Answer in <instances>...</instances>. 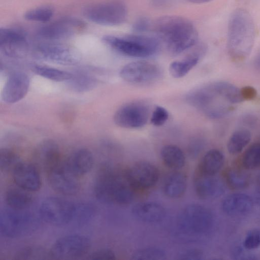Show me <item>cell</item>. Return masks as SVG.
<instances>
[{
	"instance_id": "cell-47",
	"label": "cell",
	"mask_w": 260,
	"mask_h": 260,
	"mask_svg": "<svg viewBox=\"0 0 260 260\" xmlns=\"http://www.w3.org/2000/svg\"><path fill=\"white\" fill-rule=\"evenodd\" d=\"M188 1L196 4H201V3H205L208 2H210L212 0H188Z\"/></svg>"
},
{
	"instance_id": "cell-39",
	"label": "cell",
	"mask_w": 260,
	"mask_h": 260,
	"mask_svg": "<svg viewBox=\"0 0 260 260\" xmlns=\"http://www.w3.org/2000/svg\"><path fill=\"white\" fill-rule=\"evenodd\" d=\"M243 244L244 247L248 250L258 248L260 245V231L257 229L249 231L244 238Z\"/></svg>"
},
{
	"instance_id": "cell-1",
	"label": "cell",
	"mask_w": 260,
	"mask_h": 260,
	"mask_svg": "<svg viewBox=\"0 0 260 260\" xmlns=\"http://www.w3.org/2000/svg\"><path fill=\"white\" fill-rule=\"evenodd\" d=\"M151 29L165 44L168 50L178 54L194 45L198 31L189 20L182 16L167 15L157 18Z\"/></svg>"
},
{
	"instance_id": "cell-10",
	"label": "cell",
	"mask_w": 260,
	"mask_h": 260,
	"mask_svg": "<svg viewBox=\"0 0 260 260\" xmlns=\"http://www.w3.org/2000/svg\"><path fill=\"white\" fill-rule=\"evenodd\" d=\"M180 224L185 231L191 233L201 234L212 227L213 218L210 211L205 207L192 204L185 208L179 218Z\"/></svg>"
},
{
	"instance_id": "cell-26",
	"label": "cell",
	"mask_w": 260,
	"mask_h": 260,
	"mask_svg": "<svg viewBox=\"0 0 260 260\" xmlns=\"http://www.w3.org/2000/svg\"><path fill=\"white\" fill-rule=\"evenodd\" d=\"M204 50L198 51L181 60L172 62L170 64L169 69L171 76L175 78H180L185 76L198 64Z\"/></svg>"
},
{
	"instance_id": "cell-23",
	"label": "cell",
	"mask_w": 260,
	"mask_h": 260,
	"mask_svg": "<svg viewBox=\"0 0 260 260\" xmlns=\"http://www.w3.org/2000/svg\"><path fill=\"white\" fill-rule=\"evenodd\" d=\"M40 55L46 59L63 64L76 62L77 57L66 47L57 44L44 43L37 47Z\"/></svg>"
},
{
	"instance_id": "cell-7",
	"label": "cell",
	"mask_w": 260,
	"mask_h": 260,
	"mask_svg": "<svg viewBox=\"0 0 260 260\" xmlns=\"http://www.w3.org/2000/svg\"><path fill=\"white\" fill-rule=\"evenodd\" d=\"M77 205L64 199L50 197L41 203L39 213L46 222L56 225L68 223L74 219Z\"/></svg>"
},
{
	"instance_id": "cell-19",
	"label": "cell",
	"mask_w": 260,
	"mask_h": 260,
	"mask_svg": "<svg viewBox=\"0 0 260 260\" xmlns=\"http://www.w3.org/2000/svg\"><path fill=\"white\" fill-rule=\"evenodd\" d=\"M253 205V201L249 196L242 193H233L224 198L221 208L225 214L239 217L248 214Z\"/></svg>"
},
{
	"instance_id": "cell-25",
	"label": "cell",
	"mask_w": 260,
	"mask_h": 260,
	"mask_svg": "<svg viewBox=\"0 0 260 260\" xmlns=\"http://www.w3.org/2000/svg\"><path fill=\"white\" fill-rule=\"evenodd\" d=\"M224 162V155L220 150L211 149L203 157L199 167V173L206 175H215L222 168Z\"/></svg>"
},
{
	"instance_id": "cell-12",
	"label": "cell",
	"mask_w": 260,
	"mask_h": 260,
	"mask_svg": "<svg viewBox=\"0 0 260 260\" xmlns=\"http://www.w3.org/2000/svg\"><path fill=\"white\" fill-rule=\"evenodd\" d=\"M11 209L2 212L0 217V231L10 237H19L27 234L35 226L31 215Z\"/></svg>"
},
{
	"instance_id": "cell-3",
	"label": "cell",
	"mask_w": 260,
	"mask_h": 260,
	"mask_svg": "<svg viewBox=\"0 0 260 260\" xmlns=\"http://www.w3.org/2000/svg\"><path fill=\"white\" fill-rule=\"evenodd\" d=\"M135 190L125 171L119 172L107 168L100 171L94 185L96 198L105 203L129 204L134 198Z\"/></svg>"
},
{
	"instance_id": "cell-42",
	"label": "cell",
	"mask_w": 260,
	"mask_h": 260,
	"mask_svg": "<svg viewBox=\"0 0 260 260\" xmlns=\"http://www.w3.org/2000/svg\"><path fill=\"white\" fill-rule=\"evenodd\" d=\"M152 23L147 18L142 17L137 20L134 23L133 28L137 32H142L151 29Z\"/></svg>"
},
{
	"instance_id": "cell-2",
	"label": "cell",
	"mask_w": 260,
	"mask_h": 260,
	"mask_svg": "<svg viewBox=\"0 0 260 260\" xmlns=\"http://www.w3.org/2000/svg\"><path fill=\"white\" fill-rule=\"evenodd\" d=\"M255 38L253 20L246 10H236L230 17L227 49L231 57L236 61L245 59L250 54Z\"/></svg>"
},
{
	"instance_id": "cell-48",
	"label": "cell",
	"mask_w": 260,
	"mask_h": 260,
	"mask_svg": "<svg viewBox=\"0 0 260 260\" xmlns=\"http://www.w3.org/2000/svg\"><path fill=\"white\" fill-rule=\"evenodd\" d=\"M257 182L258 187H259V188H260V174L258 176Z\"/></svg>"
},
{
	"instance_id": "cell-11",
	"label": "cell",
	"mask_w": 260,
	"mask_h": 260,
	"mask_svg": "<svg viewBox=\"0 0 260 260\" xmlns=\"http://www.w3.org/2000/svg\"><path fill=\"white\" fill-rule=\"evenodd\" d=\"M121 78L127 82L145 84L159 80L162 71L158 65L146 61H134L125 64L120 71Z\"/></svg>"
},
{
	"instance_id": "cell-22",
	"label": "cell",
	"mask_w": 260,
	"mask_h": 260,
	"mask_svg": "<svg viewBox=\"0 0 260 260\" xmlns=\"http://www.w3.org/2000/svg\"><path fill=\"white\" fill-rule=\"evenodd\" d=\"M36 160L38 166L46 173L58 165L61 161L57 144L52 141L42 143L37 150Z\"/></svg>"
},
{
	"instance_id": "cell-16",
	"label": "cell",
	"mask_w": 260,
	"mask_h": 260,
	"mask_svg": "<svg viewBox=\"0 0 260 260\" xmlns=\"http://www.w3.org/2000/svg\"><path fill=\"white\" fill-rule=\"evenodd\" d=\"M26 34L21 29L12 27L0 28V49L7 56L19 58L25 55Z\"/></svg>"
},
{
	"instance_id": "cell-18",
	"label": "cell",
	"mask_w": 260,
	"mask_h": 260,
	"mask_svg": "<svg viewBox=\"0 0 260 260\" xmlns=\"http://www.w3.org/2000/svg\"><path fill=\"white\" fill-rule=\"evenodd\" d=\"M29 79L24 73L17 72L8 78L3 89L2 99L7 104H14L22 99L27 94Z\"/></svg>"
},
{
	"instance_id": "cell-44",
	"label": "cell",
	"mask_w": 260,
	"mask_h": 260,
	"mask_svg": "<svg viewBox=\"0 0 260 260\" xmlns=\"http://www.w3.org/2000/svg\"><path fill=\"white\" fill-rule=\"evenodd\" d=\"M244 100H251L256 96V90L251 86H245L241 88Z\"/></svg>"
},
{
	"instance_id": "cell-17",
	"label": "cell",
	"mask_w": 260,
	"mask_h": 260,
	"mask_svg": "<svg viewBox=\"0 0 260 260\" xmlns=\"http://www.w3.org/2000/svg\"><path fill=\"white\" fill-rule=\"evenodd\" d=\"M15 184L27 191H36L41 187V177L34 165L21 161L12 172Z\"/></svg>"
},
{
	"instance_id": "cell-21",
	"label": "cell",
	"mask_w": 260,
	"mask_h": 260,
	"mask_svg": "<svg viewBox=\"0 0 260 260\" xmlns=\"http://www.w3.org/2000/svg\"><path fill=\"white\" fill-rule=\"evenodd\" d=\"M64 164L73 174L79 177L91 170L94 165V157L89 150L79 149L73 152Z\"/></svg>"
},
{
	"instance_id": "cell-37",
	"label": "cell",
	"mask_w": 260,
	"mask_h": 260,
	"mask_svg": "<svg viewBox=\"0 0 260 260\" xmlns=\"http://www.w3.org/2000/svg\"><path fill=\"white\" fill-rule=\"evenodd\" d=\"M165 252L159 248L149 247L139 249L132 255L135 260H163L166 259Z\"/></svg>"
},
{
	"instance_id": "cell-20",
	"label": "cell",
	"mask_w": 260,
	"mask_h": 260,
	"mask_svg": "<svg viewBox=\"0 0 260 260\" xmlns=\"http://www.w3.org/2000/svg\"><path fill=\"white\" fill-rule=\"evenodd\" d=\"M199 174L195 181L196 191L199 197L203 199H213L223 194L225 186L220 178L215 175Z\"/></svg>"
},
{
	"instance_id": "cell-14",
	"label": "cell",
	"mask_w": 260,
	"mask_h": 260,
	"mask_svg": "<svg viewBox=\"0 0 260 260\" xmlns=\"http://www.w3.org/2000/svg\"><path fill=\"white\" fill-rule=\"evenodd\" d=\"M84 25V23L78 18L65 17L40 27L36 34L46 40L64 39L73 36L77 29L82 28Z\"/></svg>"
},
{
	"instance_id": "cell-9",
	"label": "cell",
	"mask_w": 260,
	"mask_h": 260,
	"mask_svg": "<svg viewBox=\"0 0 260 260\" xmlns=\"http://www.w3.org/2000/svg\"><path fill=\"white\" fill-rule=\"evenodd\" d=\"M150 114L149 106L142 101H134L125 104L115 113V123L121 127L138 128L144 126Z\"/></svg>"
},
{
	"instance_id": "cell-6",
	"label": "cell",
	"mask_w": 260,
	"mask_h": 260,
	"mask_svg": "<svg viewBox=\"0 0 260 260\" xmlns=\"http://www.w3.org/2000/svg\"><path fill=\"white\" fill-rule=\"evenodd\" d=\"M83 14L86 19L94 23L115 26L125 22L128 11L123 3L110 1L88 5L84 9Z\"/></svg>"
},
{
	"instance_id": "cell-46",
	"label": "cell",
	"mask_w": 260,
	"mask_h": 260,
	"mask_svg": "<svg viewBox=\"0 0 260 260\" xmlns=\"http://www.w3.org/2000/svg\"><path fill=\"white\" fill-rule=\"evenodd\" d=\"M255 201L259 205H260V188L257 190L255 194Z\"/></svg>"
},
{
	"instance_id": "cell-36",
	"label": "cell",
	"mask_w": 260,
	"mask_h": 260,
	"mask_svg": "<svg viewBox=\"0 0 260 260\" xmlns=\"http://www.w3.org/2000/svg\"><path fill=\"white\" fill-rule=\"evenodd\" d=\"M21 161L19 156L13 151L7 148L0 150V170L2 172H12Z\"/></svg>"
},
{
	"instance_id": "cell-32",
	"label": "cell",
	"mask_w": 260,
	"mask_h": 260,
	"mask_svg": "<svg viewBox=\"0 0 260 260\" xmlns=\"http://www.w3.org/2000/svg\"><path fill=\"white\" fill-rule=\"evenodd\" d=\"M33 72L45 78L57 82L69 80L72 74L66 71L49 67L36 65L33 67Z\"/></svg>"
},
{
	"instance_id": "cell-43",
	"label": "cell",
	"mask_w": 260,
	"mask_h": 260,
	"mask_svg": "<svg viewBox=\"0 0 260 260\" xmlns=\"http://www.w3.org/2000/svg\"><path fill=\"white\" fill-rule=\"evenodd\" d=\"M203 256L201 251L198 249H191L182 253L179 256L180 259H193L198 260L202 258Z\"/></svg>"
},
{
	"instance_id": "cell-45",
	"label": "cell",
	"mask_w": 260,
	"mask_h": 260,
	"mask_svg": "<svg viewBox=\"0 0 260 260\" xmlns=\"http://www.w3.org/2000/svg\"><path fill=\"white\" fill-rule=\"evenodd\" d=\"M255 66L257 69L260 70V52L256 56L255 60Z\"/></svg>"
},
{
	"instance_id": "cell-41",
	"label": "cell",
	"mask_w": 260,
	"mask_h": 260,
	"mask_svg": "<svg viewBox=\"0 0 260 260\" xmlns=\"http://www.w3.org/2000/svg\"><path fill=\"white\" fill-rule=\"evenodd\" d=\"M90 259L94 260H111L115 259V253L109 249H100L92 252L89 256Z\"/></svg>"
},
{
	"instance_id": "cell-15",
	"label": "cell",
	"mask_w": 260,
	"mask_h": 260,
	"mask_svg": "<svg viewBox=\"0 0 260 260\" xmlns=\"http://www.w3.org/2000/svg\"><path fill=\"white\" fill-rule=\"evenodd\" d=\"M125 172L128 180L136 190L152 187L157 183L159 176L157 168L146 161L135 163Z\"/></svg>"
},
{
	"instance_id": "cell-31",
	"label": "cell",
	"mask_w": 260,
	"mask_h": 260,
	"mask_svg": "<svg viewBox=\"0 0 260 260\" xmlns=\"http://www.w3.org/2000/svg\"><path fill=\"white\" fill-rule=\"evenodd\" d=\"M251 133L246 129L236 131L230 138L227 143V149L231 154L241 152L250 141Z\"/></svg>"
},
{
	"instance_id": "cell-5",
	"label": "cell",
	"mask_w": 260,
	"mask_h": 260,
	"mask_svg": "<svg viewBox=\"0 0 260 260\" xmlns=\"http://www.w3.org/2000/svg\"><path fill=\"white\" fill-rule=\"evenodd\" d=\"M103 41L118 53L129 57L145 58L156 53L159 43L156 39L140 35L123 37L106 35Z\"/></svg>"
},
{
	"instance_id": "cell-8",
	"label": "cell",
	"mask_w": 260,
	"mask_h": 260,
	"mask_svg": "<svg viewBox=\"0 0 260 260\" xmlns=\"http://www.w3.org/2000/svg\"><path fill=\"white\" fill-rule=\"evenodd\" d=\"M90 239L81 234H70L59 238L52 244L50 255L55 259H72L82 256L89 250Z\"/></svg>"
},
{
	"instance_id": "cell-38",
	"label": "cell",
	"mask_w": 260,
	"mask_h": 260,
	"mask_svg": "<svg viewBox=\"0 0 260 260\" xmlns=\"http://www.w3.org/2000/svg\"><path fill=\"white\" fill-rule=\"evenodd\" d=\"M169 113L164 107L157 106L155 107L150 117L151 123L156 126H161L168 120Z\"/></svg>"
},
{
	"instance_id": "cell-40",
	"label": "cell",
	"mask_w": 260,
	"mask_h": 260,
	"mask_svg": "<svg viewBox=\"0 0 260 260\" xmlns=\"http://www.w3.org/2000/svg\"><path fill=\"white\" fill-rule=\"evenodd\" d=\"M248 250L240 245L234 246L231 251V255L235 259H255V255L248 251Z\"/></svg>"
},
{
	"instance_id": "cell-27",
	"label": "cell",
	"mask_w": 260,
	"mask_h": 260,
	"mask_svg": "<svg viewBox=\"0 0 260 260\" xmlns=\"http://www.w3.org/2000/svg\"><path fill=\"white\" fill-rule=\"evenodd\" d=\"M186 187V178L179 172L172 173L168 176L164 184V191L171 198H177L184 193Z\"/></svg>"
},
{
	"instance_id": "cell-34",
	"label": "cell",
	"mask_w": 260,
	"mask_h": 260,
	"mask_svg": "<svg viewBox=\"0 0 260 260\" xmlns=\"http://www.w3.org/2000/svg\"><path fill=\"white\" fill-rule=\"evenodd\" d=\"M242 165L247 170H254L260 167V143L251 145L244 153Z\"/></svg>"
},
{
	"instance_id": "cell-29",
	"label": "cell",
	"mask_w": 260,
	"mask_h": 260,
	"mask_svg": "<svg viewBox=\"0 0 260 260\" xmlns=\"http://www.w3.org/2000/svg\"><path fill=\"white\" fill-rule=\"evenodd\" d=\"M5 200L11 209L20 211L28 207L32 202L31 197L27 191L19 187L9 189L6 192Z\"/></svg>"
},
{
	"instance_id": "cell-30",
	"label": "cell",
	"mask_w": 260,
	"mask_h": 260,
	"mask_svg": "<svg viewBox=\"0 0 260 260\" xmlns=\"http://www.w3.org/2000/svg\"><path fill=\"white\" fill-rule=\"evenodd\" d=\"M213 83L220 95L230 104H238L244 101L241 88L226 81H217Z\"/></svg>"
},
{
	"instance_id": "cell-33",
	"label": "cell",
	"mask_w": 260,
	"mask_h": 260,
	"mask_svg": "<svg viewBox=\"0 0 260 260\" xmlns=\"http://www.w3.org/2000/svg\"><path fill=\"white\" fill-rule=\"evenodd\" d=\"M226 180L229 186L236 190L245 188L250 183L248 174L237 169H231L227 171Z\"/></svg>"
},
{
	"instance_id": "cell-13",
	"label": "cell",
	"mask_w": 260,
	"mask_h": 260,
	"mask_svg": "<svg viewBox=\"0 0 260 260\" xmlns=\"http://www.w3.org/2000/svg\"><path fill=\"white\" fill-rule=\"evenodd\" d=\"M46 173L50 186L58 193L73 196L79 191L80 184L79 177L68 169L64 162L61 161Z\"/></svg>"
},
{
	"instance_id": "cell-4",
	"label": "cell",
	"mask_w": 260,
	"mask_h": 260,
	"mask_svg": "<svg viewBox=\"0 0 260 260\" xmlns=\"http://www.w3.org/2000/svg\"><path fill=\"white\" fill-rule=\"evenodd\" d=\"M185 100L189 105L196 108L211 119H219L228 115L233 109L211 83L189 91Z\"/></svg>"
},
{
	"instance_id": "cell-28",
	"label": "cell",
	"mask_w": 260,
	"mask_h": 260,
	"mask_svg": "<svg viewBox=\"0 0 260 260\" xmlns=\"http://www.w3.org/2000/svg\"><path fill=\"white\" fill-rule=\"evenodd\" d=\"M160 155L164 164L172 169H180L185 164L184 154L177 146L174 145L164 146L161 150Z\"/></svg>"
},
{
	"instance_id": "cell-35",
	"label": "cell",
	"mask_w": 260,
	"mask_h": 260,
	"mask_svg": "<svg viewBox=\"0 0 260 260\" xmlns=\"http://www.w3.org/2000/svg\"><path fill=\"white\" fill-rule=\"evenodd\" d=\"M54 13L52 7L44 6L28 10L24 14V17L28 21L45 23L51 19Z\"/></svg>"
},
{
	"instance_id": "cell-24",
	"label": "cell",
	"mask_w": 260,
	"mask_h": 260,
	"mask_svg": "<svg viewBox=\"0 0 260 260\" xmlns=\"http://www.w3.org/2000/svg\"><path fill=\"white\" fill-rule=\"evenodd\" d=\"M132 211L136 219L146 223L158 222L165 216L164 208L152 202L140 203L133 207Z\"/></svg>"
}]
</instances>
